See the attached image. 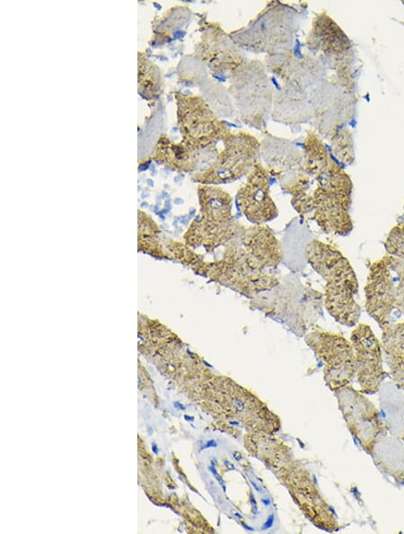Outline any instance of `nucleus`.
<instances>
[{"mask_svg": "<svg viewBox=\"0 0 404 534\" xmlns=\"http://www.w3.org/2000/svg\"><path fill=\"white\" fill-rule=\"evenodd\" d=\"M303 165L316 185L308 192L291 198L293 208L321 230L335 231L347 227L352 220V182L313 133H309L304 141Z\"/></svg>", "mask_w": 404, "mask_h": 534, "instance_id": "1", "label": "nucleus"}, {"mask_svg": "<svg viewBox=\"0 0 404 534\" xmlns=\"http://www.w3.org/2000/svg\"><path fill=\"white\" fill-rule=\"evenodd\" d=\"M304 256L325 281L323 304L327 312L340 325H357L361 316L359 285L348 259L334 245L316 238L306 245Z\"/></svg>", "mask_w": 404, "mask_h": 534, "instance_id": "2", "label": "nucleus"}, {"mask_svg": "<svg viewBox=\"0 0 404 534\" xmlns=\"http://www.w3.org/2000/svg\"><path fill=\"white\" fill-rule=\"evenodd\" d=\"M241 236V235H240ZM240 236L224 246L220 259L198 261V271L243 297L255 298L279 285V278L263 268L242 246Z\"/></svg>", "mask_w": 404, "mask_h": 534, "instance_id": "3", "label": "nucleus"}, {"mask_svg": "<svg viewBox=\"0 0 404 534\" xmlns=\"http://www.w3.org/2000/svg\"><path fill=\"white\" fill-rule=\"evenodd\" d=\"M198 197L201 215L188 233L190 244L213 252L227 245L244 231L246 227L233 215V198L226 191L216 185L201 184Z\"/></svg>", "mask_w": 404, "mask_h": 534, "instance_id": "4", "label": "nucleus"}, {"mask_svg": "<svg viewBox=\"0 0 404 534\" xmlns=\"http://www.w3.org/2000/svg\"><path fill=\"white\" fill-rule=\"evenodd\" d=\"M224 148L211 164L195 174L203 184L217 185L234 182L248 174L259 162L260 143L244 131L230 132L224 139Z\"/></svg>", "mask_w": 404, "mask_h": 534, "instance_id": "5", "label": "nucleus"}, {"mask_svg": "<svg viewBox=\"0 0 404 534\" xmlns=\"http://www.w3.org/2000/svg\"><path fill=\"white\" fill-rule=\"evenodd\" d=\"M175 99L182 143L189 147L198 151L211 149L231 132L201 96L178 92Z\"/></svg>", "mask_w": 404, "mask_h": 534, "instance_id": "6", "label": "nucleus"}, {"mask_svg": "<svg viewBox=\"0 0 404 534\" xmlns=\"http://www.w3.org/2000/svg\"><path fill=\"white\" fill-rule=\"evenodd\" d=\"M230 92L235 99L242 118L260 126L268 111L272 88L261 63H244L231 76Z\"/></svg>", "mask_w": 404, "mask_h": 534, "instance_id": "7", "label": "nucleus"}, {"mask_svg": "<svg viewBox=\"0 0 404 534\" xmlns=\"http://www.w3.org/2000/svg\"><path fill=\"white\" fill-rule=\"evenodd\" d=\"M292 18L282 6L266 8L239 35L232 37L239 45L256 52L272 55L289 51L292 41Z\"/></svg>", "mask_w": 404, "mask_h": 534, "instance_id": "8", "label": "nucleus"}, {"mask_svg": "<svg viewBox=\"0 0 404 534\" xmlns=\"http://www.w3.org/2000/svg\"><path fill=\"white\" fill-rule=\"evenodd\" d=\"M305 342L324 364V378L333 390L347 386L356 375L350 341L340 334L316 330L305 335Z\"/></svg>", "mask_w": 404, "mask_h": 534, "instance_id": "9", "label": "nucleus"}, {"mask_svg": "<svg viewBox=\"0 0 404 534\" xmlns=\"http://www.w3.org/2000/svg\"><path fill=\"white\" fill-rule=\"evenodd\" d=\"M342 414L348 428L368 454H373L377 443L387 433V426L378 409L370 399L351 387L337 390Z\"/></svg>", "mask_w": 404, "mask_h": 534, "instance_id": "10", "label": "nucleus"}, {"mask_svg": "<svg viewBox=\"0 0 404 534\" xmlns=\"http://www.w3.org/2000/svg\"><path fill=\"white\" fill-rule=\"evenodd\" d=\"M349 341L354 350L356 378L361 391L369 395L377 393L387 375L381 342L371 326L364 323L355 325Z\"/></svg>", "mask_w": 404, "mask_h": 534, "instance_id": "11", "label": "nucleus"}, {"mask_svg": "<svg viewBox=\"0 0 404 534\" xmlns=\"http://www.w3.org/2000/svg\"><path fill=\"white\" fill-rule=\"evenodd\" d=\"M394 272L386 254L369 265L364 291V308L381 329L393 322L396 310Z\"/></svg>", "mask_w": 404, "mask_h": 534, "instance_id": "12", "label": "nucleus"}, {"mask_svg": "<svg viewBox=\"0 0 404 534\" xmlns=\"http://www.w3.org/2000/svg\"><path fill=\"white\" fill-rule=\"evenodd\" d=\"M269 181V171L258 162L247 174L245 183L237 191V207L252 225H264L278 215L270 195Z\"/></svg>", "mask_w": 404, "mask_h": 534, "instance_id": "13", "label": "nucleus"}, {"mask_svg": "<svg viewBox=\"0 0 404 534\" xmlns=\"http://www.w3.org/2000/svg\"><path fill=\"white\" fill-rule=\"evenodd\" d=\"M197 55L215 74L232 76L247 62L231 36L214 22L206 24L196 48Z\"/></svg>", "mask_w": 404, "mask_h": 534, "instance_id": "14", "label": "nucleus"}, {"mask_svg": "<svg viewBox=\"0 0 404 534\" xmlns=\"http://www.w3.org/2000/svg\"><path fill=\"white\" fill-rule=\"evenodd\" d=\"M245 250L265 269L272 271L282 261V251L278 239L265 225L246 227L240 236Z\"/></svg>", "mask_w": 404, "mask_h": 534, "instance_id": "15", "label": "nucleus"}, {"mask_svg": "<svg viewBox=\"0 0 404 534\" xmlns=\"http://www.w3.org/2000/svg\"><path fill=\"white\" fill-rule=\"evenodd\" d=\"M381 345L394 386L404 390V322H392L382 328Z\"/></svg>", "mask_w": 404, "mask_h": 534, "instance_id": "16", "label": "nucleus"}, {"mask_svg": "<svg viewBox=\"0 0 404 534\" xmlns=\"http://www.w3.org/2000/svg\"><path fill=\"white\" fill-rule=\"evenodd\" d=\"M154 152L156 161L178 170L190 172L198 165L204 151L192 149L182 142H172L168 137L162 136Z\"/></svg>", "mask_w": 404, "mask_h": 534, "instance_id": "17", "label": "nucleus"}, {"mask_svg": "<svg viewBox=\"0 0 404 534\" xmlns=\"http://www.w3.org/2000/svg\"><path fill=\"white\" fill-rule=\"evenodd\" d=\"M383 246L398 280H404V222L399 221L390 229Z\"/></svg>", "mask_w": 404, "mask_h": 534, "instance_id": "18", "label": "nucleus"}, {"mask_svg": "<svg viewBox=\"0 0 404 534\" xmlns=\"http://www.w3.org/2000/svg\"><path fill=\"white\" fill-rule=\"evenodd\" d=\"M139 93L145 98H155L162 90L161 72L146 56L139 53L138 58Z\"/></svg>", "mask_w": 404, "mask_h": 534, "instance_id": "19", "label": "nucleus"}, {"mask_svg": "<svg viewBox=\"0 0 404 534\" xmlns=\"http://www.w3.org/2000/svg\"><path fill=\"white\" fill-rule=\"evenodd\" d=\"M396 310L404 317V280L396 285Z\"/></svg>", "mask_w": 404, "mask_h": 534, "instance_id": "20", "label": "nucleus"}, {"mask_svg": "<svg viewBox=\"0 0 404 534\" xmlns=\"http://www.w3.org/2000/svg\"><path fill=\"white\" fill-rule=\"evenodd\" d=\"M209 469L211 470V472L214 474L215 477L218 480L219 484L224 486V481L222 479V477L219 476V474L217 473V471L215 470V468L214 467V466H211L209 467Z\"/></svg>", "mask_w": 404, "mask_h": 534, "instance_id": "21", "label": "nucleus"}, {"mask_svg": "<svg viewBox=\"0 0 404 534\" xmlns=\"http://www.w3.org/2000/svg\"><path fill=\"white\" fill-rule=\"evenodd\" d=\"M274 522V515L270 514L269 517L268 518L266 523L263 525V530L268 529L273 525Z\"/></svg>", "mask_w": 404, "mask_h": 534, "instance_id": "22", "label": "nucleus"}, {"mask_svg": "<svg viewBox=\"0 0 404 534\" xmlns=\"http://www.w3.org/2000/svg\"><path fill=\"white\" fill-rule=\"evenodd\" d=\"M250 483H251V485H252V486H253V487H254V488H255V489H256L258 492H259V491H260L259 487L258 486V485H257V484H256L254 481H251Z\"/></svg>", "mask_w": 404, "mask_h": 534, "instance_id": "23", "label": "nucleus"}, {"mask_svg": "<svg viewBox=\"0 0 404 534\" xmlns=\"http://www.w3.org/2000/svg\"><path fill=\"white\" fill-rule=\"evenodd\" d=\"M224 464H225V465H226V466H227L229 468H231V469L234 467H233V465H232V464H231L229 461H227V460H225V461H224Z\"/></svg>", "mask_w": 404, "mask_h": 534, "instance_id": "24", "label": "nucleus"}, {"mask_svg": "<svg viewBox=\"0 0 404 534\" xmlns=\"http://www.w3.org/2000/svg\"><path fill=\"white\" fill-rule=\"evenodd\" d=\"M262 503H263L265 505H269V503H270V500H269V499H268V498H267V499H262Z\"/></svg>", "mask_w": 404, "mask_h": 534, "instance_id": "25", "label": "nucleus"}, {"mask_svg": "<svg viewBox=\"0 0 404 534\" xmlns=\"http://www.w3.org/2000/svg\"><path fill=\"white\" fill-rule=\"evenodd\" d=\"M400 221H402V222H404V206H403V214H402V216H401V218H400Z\"/></svg>", "mask_w": 404, "mask_h": 534, "instance_id": "26", "label": "nucleus"}, {"mask_svg": "<svg viewBox=\"0 0 404 534\" xmlns=\"http://www.w3.org/2000/svg\"><path fill=\"white\" fill-rule=\"evenodd\" d=\"M153 449H154V453H157V448H156L155 444H154Z\"/></svg>", "mask_w": 404, "mask_h": 534, "instance_id": "27", "label": "nucleus"}, {"mask_svg": "<svg viewBox=\"0 0 404 534\" xmlns=\"http://www.w3.org/2000/svg\"><path fill=\"white\" fill-rule=\"evenodd\" d=\"M403 402H404V399H403Z\"/></svg>", "mask_w": 404, "mask_h": 534, "instance_id": "28", "label": "nucleus"}]
</instances>
